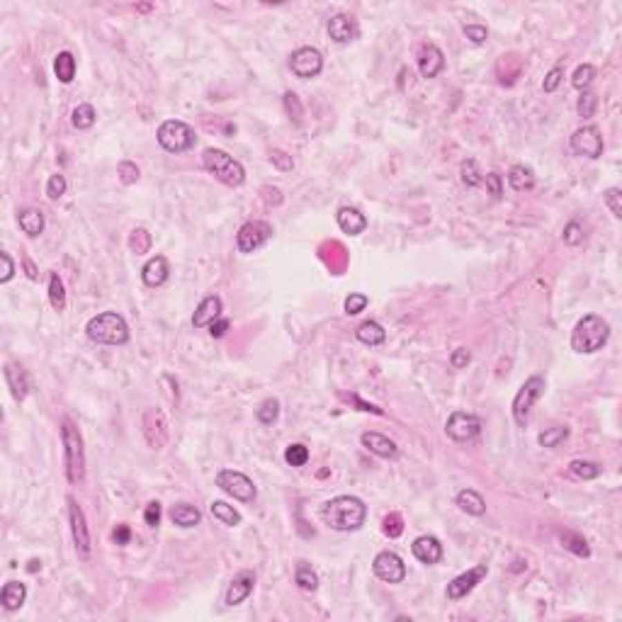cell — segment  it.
Masks as SVG:
<instances>
[{
    "instance_id": "33",
    "label": "cell",
    "mask_w": 622,
    "mask_h": 622,
    "mask_svg": "<svg viewBox=\"0 0 622 622\" xmlns=\"http://www.w3.org/2000/svg\"><path fill=\"white\" fill-rule=\"evenodd\" d=\"M210 511H212V515H214L221 525H226V528H236V525L241 523V513L236 511L234 506L224 503V501H214L210 506Z\"/></svg>"
},
{
    "instance_id": "54",
    "label": "cell",
    "mask_w": 622,
    "mask_h": 622,
    "mask_svg": "<svg viewBox=\"0 0 622 622\" xmlns=\"http://www.w3.org/2000/svg\"><path fill=\"white\" fill-rule=\"evenodd\" d=\"M562 78H564V68H562V66H554V68L549 71L547 75H545L542 90H545V93H554V90L559 88V83H562Z\"/></svg>"
},
{
    "instance_id": "9",
    "label": "cell",
    "mask_w": 622,
    "mask_h": 622,
    "mask_svg": "<svg viewBox=\"0 0 622 622\" xmlns=\"http://www.w3.org/2000/svg\"><path fill=\"white\" fill-rule=\"evenodd\" d=\"M321 68H324V56L314 46H302V49H297L289 56V71L302 80L316 78L321 73Z\"/></svg>"
},
{
    "instance_id": "58",
    "label": "cell",
    "mask_w": 622,
    "mask_h": 622,
    "mask_svg": "<svg viewBox=\"0 0 622 622\" xmlns=\"http://www.w3.org/2000/svg\"><path fill=\"white\" fill-rule=\"evenodd\" d=\"M469 360H472L469 350L467 348H457L452 353V358H450V365H452V367H457V369H462V367H467V365H469Z\"/></svg>"
},
{
    "instance_id": "4",
    "label": "cell",
    "mask_w": 622,
    "mask_h": 622,
    "mask_svg": "<svg viewBox=\"0 0 622 622\" xmlns=\"http://www.w3.org/2000/svg\"><path fill=\"white\" fill-rule=\"evenodd\" d=\"M61 443H64V462H66V477L71 484L83 482L85 477V450L80 430L73 426L71 419L61 421Z\"/></svg>"
},
{
    "instance_id": "26",
    "label": "cell",
    "mask_w": 622,
    "mask_h": 622,
    "mask_svg": "<svg viewBox=\"0 0 622 622\" xmlns=\"http://www.w3.org/2000/svg\"><path fill=\"white\" fill-rule=\"evenodd\" d=\"M25 598H27V586L20 581H8L6 586H3V593H0V603H3V607L10 612L20 610Z\"/></svg>"
},
{
    "instance_id": "28",
    "label": "cell",
    "mask_w": 622,
    "mask_h": 622,
    "mask_svg": "<svg viewBox=\"0 0 622 622\" xmlns=\"http://www.w3.org/2000/svg\"><path fill=\"white\" fill-rule=\"evenodd\" d=\"M170 520L175 525H180V528H194L202 520V513L194 506H190V503H175L170 508Z\"/></svg>"
},
{
    "instance_id": "56",
    "label": "cell",
    "mask_w": 622,
    "mask_h": 622,
    "mask_svg": "<svg viewBox=\"0 0 622 622\" xmlns=\"http://www.w3.org/2000/svg\"><path fill=\"white\" fill-rule=\"evenodd\" d=\"M144 520L149 528H156L161 523V503L158 501H151L149 506L144 508Z\"/></svg>"
},
{
    "instance_id": "7",
    "label": "cell",
    "mask_w": 622,
    "mask_h": 622,
    "mask_svg": "<svg viewBox=\"0 0 622 622\" xmlns=\"http://www.w3.org/2000/svg\"><path fill=\"white\" fill-rule=\"evenodd\" d=\"M545 389H547V382H545L542 377H538V374L530 377V379H525L523 387L518 389L515 399H513V419H515V423L520 426V428L528 423L530 408H533L535 401L542 396Z\"/></svg>"
},
{
    "instance_id": "23",
    "label": "cell",
    "mask_w": 622,
    "mask_h": 622,
    "mask_svg": "<svg viewBox=\"0 0 622 622\" xmlns=\"http://www.w3.org/2000/svg\"><path fill=\"white\" fill-rule=\"evenodd\" d=\"M445 66V56L443 51L438 49L435 44H426L419 54V71L423 78H435V75L443 71Z\"/></svg>"
},
{
    "instance_id": "16",
    "label": "cell",
    "mask_w": 622,
    "mask_h": 622,
    "mask_svg": "<svg viewBox=\"0 0 622 622\" xmlns=\"http://www.w3.org/2000/svg\"><path fill=\"white\" fill-rule=\"evenodd\" d=\"M141 426H144L146 443H149L154 450L163 448L165 440H168V423H165L163 413H161L158 408H149V411L144 413V423Z\"/></svg>"
},
{
    "instance_id": "8",
    "label": "cell",
    "mask_w": 622,
    "mask_h": 622,
    "mask_svg": "<svg viewBox=\"0 0 622 622\" xmlns=\"http://www.w3.org/2000/svg\"><path fill=\"white\" fill-rule=\"evenodd\" d=\"M217 486L224 493H229L231 498L244 503L255 501V496H258V488H255L253 479L246 477L244 472H236V469H221L217 474Z\"/></svg>"
},
{
    "instance_id": "41",
    "label": "cell",
    "mask_w": 622,
    "mask_h": 622,
    "mask_svg": "<svg viewBox=\"0 0 622 622\" xmlns=\"http://www.w3.org/2000/svg\"><path fill=\"white\" fill-rule=\"evenodd\" d=\"M255 416H258V421L263 426H273L280 416V401L277 399H265L258 411H255Z\"/></svg>"
},
{
    "instance_id": "3",
    "label": "cell",
    "mask_w": 622,
    "mask_h": 622,
    "mask_svg": "<svg viewBox=\"0 0 622 622\" xmlns=\"http://www.w3.org/2000/svg\"><path fill=\"white\" fill-rule=\"evenodd\" d=\"M607 338H610V326H607V321L598 314H588L574 326L571 348L576 350V353L591 355V353H598V350L607 343Z\"/></svg>"
},
{
    "instance_id": "57",
    "label": "cell",
    "mask_w": 622,
    "mask_h": 622,
    "mask_svg": "<svg viewBox=\"0 0 622 622\" xmlns=\"http://www.w3.org/2000/svg\"><path fill=\"white\" fill-rule=\"evenodd\" d=\"M484 183H486V190L491 192L493 199H498L503 194V183H501V175L498 173H488L486 178H484Z\"/></svg>"
},
{
    "instance_id": "13",
    "label": "cell",
    "mask_w": 622,
    "mask_h": 622,
    "mask_svg": "<svg viewBox=\"0 0 622 622\" xmlns=\"http://www.w3.org/2000/svg\"><path fill=\"white\" fill-rule=\"evenodd\" d=\"M571 151L581 158H601L603 156V136L596 127L586 125L571 134Z\"/></svg>"
},
{
    "instance_id": "11",
    "label": "cell",
    "mask_w": 622,
    "mask_h": 622,
    "mask_svg": "<svg viewBox=\"0 0 622 622\" xmlns=\"http://www.w3.org/2000/svg\"><path fill=\"white\" fill-rule=\"evenodd\" d=\"M66 503H68V520H71V535H73L75 552H78L80 559H90V530H88V523H85L83 508L75 503L73 496L66 498Z\"/></svg>"
},
{
    "instance_id": "32",
    "label": "cell",
    "mask_w": 622,
    "mask_h": 622,
    "mask_svg": "<svg viewBox=\"0 0 622 622\" xmlns=\"http://www.w3.org/2000/svg\"><path fill=\"white\" fill-rule=\"evenodd\" d=\"M54 73H56V78H59L64 85L73 83V78H75V59H73V54H71V51H61V54H56V59H54Z\"/></svg>"
},
{
    "instance_id": "55",
    "label": "cell",
    "mask_w": 622,
    "mask_h": 622,
    "mask_svg": "<svg viewBox=\"0 0 622 622\" xmlns=\"http://www.w3.org/2000/svg\"><path fill=\"white\" fill-rule=\"evenodd\" d=\"M384 533H387L389 538H399V535L403 533L401 515H396V513H392V515H387V518H384Z\"/></svg>"
},
{
    "instance_id": "49",
    "label": "cell",
    "mask_w": 622,
    "mask_h": 622,
    "mask_svg": "<svg viewBox=\"0 0 622 622\" xmlns=\"http://www.w3.org/2000/svg\"><path fill=\"white\" fill-rule=\"evenodd\" d=\"M270 163H273L277 170H282V173H289V170L294 168L292 156H289L287 151H282V149H273V151H270Z\"/></svg>"
},
{
    "instance_id": "27",
    "label": "cell",
    "mask_w": 622,
    "mask_h": 622,
    "mask_svg": "<svg viewBox=\"0 0 622 622\" xmlns=\"http://www.w3.org/2000/svg\"><path fill=\"white\" fill-rule=\"evenodd\" d=\"M17 224H20V229L25 231L27 236H39L42 231H44V212L42 210H35V207H30V210H22L20 214H17Z\"/></svg>"
},
{
    "instance_id": "22",
    "label": "cell",
    "mask_w": 622,
    "mask_h": 622,
    "mask_svg": "<svg viewBox=\"0 0 622 622\" xmlns=\"http://www.w3.org/2000/svg\"><path fill=\"white\" fill-rule=\"evenodd\" d=\"M336 219H338L340 231L348 236H358L367 229V217H365L358 207H340Z\"/></svg>"
},
{
    "instance_id": "34",
    "label": "cell",
    "mask_w": 622,
    "mask_h": 622,
    "mask_svg": "<svg viewBox=\"0 0 622 622\" xmlns=\"http://www.w3.org/2000/svg\"><path fill=\"white\" fill-rule=\"evenodd\" d=\"M294 581H297V586L304 588V591H316V588H319V574L309 567L307 562H299L297 571H294Z\"/></svg>"
},
{
    "instance_id": "14",
    "label": "cell",
    "mask_w": 622,
    "mask_h": 622,
    "mask_svg": "<svg viewBox=\"0 0 622 622\" xmlns=\"http://www.w3.org/2000/svg\"><path fill=\"white\" fill-rule=\"evenodd\" d=\"M372 571L387 583H401L406 578V564L396 552H379L372 562Z\"/></svg>"
},
{
    "instance_id": "59",
    "label": "cell",
    "mask_w": 622,
    "mask_h": 622,
    "mask_svg": "<svg viewBox=\"0 0 622 622\" xmlns=\"http://www.w3.org/2000/svg\"><path fill=\"white\" fill-rule=\"evenodd\" d=\"M0 260H3V275H0V282H10V277L15 275V263H12L10 253H0Z\"/></svg>"
},
{
    "instance_id": "15",
    "label": "cell",
    "mask_w": 622,
    "mask_h": 622,
    "mask_svg": "<svg viewBox=\"0 0 622 622\" xmlns=\"http://www.w3.org/2000/svg\"><path fill=\"white\" fill-rule=\"evenodd\" d=\"M488 569L486 564H479V567L469 569V571L459 574L457 578H452V581L448 583V598L450 601H462L467 593H472L474 588H477V583H482V578H486Z\"/></svg>"
},
{
    "instance_id": "48",
    "label": "cell",
    "mask_w": 622,
    "mask_h": 622,
    "mask_svg": "<svg viewBox=\"0 0 622 622\" xmlns=\"http://www.w3.org/2000/svg\"><path fill=\"white\" fill-rule=\"evenodd\" d=\"M367 304H369L367 294H360V292L350 294V297L345 299V314H348V316H358L360 311H365V309H367Z\"/></svg>"
},
{
    "instance_id": "25",
    "label": "cell",
    "mask_w": 622,
    "mask_h": 622,
    "mask_svg": "<svg viewBox=\"0 0 622 622\" xmlns=\"http://www.w3.org/2000/svg\"><path fill=\"white\" fill-rule=\"evenodd\" d=\"M6 382L17 401H22V399L30 394V379H27V372L20 367V365H15V363L6 365Z\"/></svg>"
},
{
    "instance_id": "10",
    "label": "cell",
    "mask_w": 622,
    "mask_h": 622,
    "mask_svg": "<svg viewBox=\"0 0 622 622\" xmlns=\"http://www.w3.org/2000/svg\"><path fill=\"white\" fill-rule=\"evenodd\" d=\"M270 236H273V226L268 221H248L236 234V248L239 253H255L268 244Z\"/></svg>"
},
{
    "instance_id": "31",
    "label": "cell",
    "mask_w": 622,
    "mask_h": 622,
    "mask_svg": "<svg viewBox=\"0 0 622 622\" xmlns=\"http://www.w3.org/2000/svg\"><path fill=\"white\" fill-rule=\"evenodd\" d=\"M457 506L469 515H484L486 513V501L482 498V493H477L474 488H462L457 493Z\"/></svg>"
},
{
    "instance_id": "51",
    "label": "cell",
    "mask_w": 622,
    "mask_h": 622,
    "mask_svg": "<svg viewBox=\"0 0 622 622\" xmlns=\"http://www.w3.org/2000/svg\"><path fill=\"white\" fill-rule=\"evenodd\" d=\"M284 110H287V115L292 117L294 122H302V117H304V107H302V102H299V98L294 93H284Z\"/></svg>"
},
{
    "instance_id": "17",
    "label": "cell",
    "mask_w": 622,
    "mask_h": 622,
    "mask_svg": "<svg viewBox=\"0 0 622 622\" xmlns=\"http://www.w3.org/2000/svg\"><path fill=\"white\" fill-rule=\"evenodd\" d=\"M411 552L421 564H438L443 559V545L433 535H421V538L413 540Z\"/></svg>"
},
{
    "instance_id": "61",
    "label": "cell",
    "mask_w": 622,
    "mask_h": 622,
    "mask_svg": "<svg viewBox=\"0 0 622 622\" xmlns=\"http://www.w3.org/2000/svg\"><path fill=\"white\" fill-rule=\"evenodd\" d=\"M129 538H131V530H129V525H117L115 528V533H112V540H115L117 545H127L129 542Z\"/></svg>"
},
{
    "instance_id": "35",
    "label": "cell",
    "mask_w": 622,
    "mask_h": 622,
    "mask_svg": "<svg viewBox=\"0 0 622 622\" xmlns=\"http://www.w3.org/2000/svg\"><path fill=\"white\" fill-rule=\"evenodd\" d=\"M95 120H98L95 107L88 105V102H83V105H78L73 112H71V122H73L75 129H90V127L95 125Z\"/></svg>"
},
{
    "instance_id": "18",
    "label": "cell",
    "mask_w": 622,
    "mask_h": 622,
    "mask_svg": "<svg viewBox=\"0 0 622 622\" xmlns=\"http://www.w3.org/2000/svg\"><path fill=\"white\" fill-rule=\"evenodd\" d=\"M255 588V574L253 571H241L234 576V581L229 583V588H226V605H241V603L246 601V598L253 593Z\"/></svg>"
},
{
    "instance_id": "44",
    "label": "cell",
    "mask_w": 622,
    "mask_h": 622,
    "mask_svg": "<svg viewBox=\"0 0 622 622\" xmlns=\"http://www.w3.org/2000/svg\"><path fill=\"white\" fill-rule=\"evenodd\" d=\"M129 248L134 250L136 255L149 253V248H151V234H149V231H146V229H134V231H131Z\"/></svg>"
},
{
    "instance_id": "21",
    "label": "cell",
    "mask_w": 622,
    "mask_h": 622,
    "mask_svg": "<svg viewBox=\"0 0 622 622\" xmlns=\"http://www.w3.org/2000/svg\"><path fill=\"white\" fill-rule=\"evenodd\" d=\"M363 445L365 450H369L372 455H377V457L382 459H396L399 457V445L394 443L392 438H387V435L382 433H374V430H367V433H363Z\"/></svg>"
},
{
    "instance_id": "36",
    "label": "cell",
    "mask_w": 622,
    "mask_h": 622,
    "mask_svg": "<svg viewBox=\"0 0 622 622\" xmlns=\"http://www.w3.org/2000/svg\"><path fill=\"white\" fill-rule=\"evenodd\" d=\"M49 302L56 311H64L66 307V292H64V282H61L59 273L49 275Z\"/></svg>"
},
{
    "instance_id": "50",
    "label": "cell",
    "mask_w": 622,
    "mask_h": 622,
    "mask_svg": "<svg viewBox=\"0 0 622 622\" xmlns=\"http://www.w3.org/2000/svg\"><path fill=\"white\" fill-rule=\"evenodd\" d=\"M562 239H564V244H569V246H578V244H581V241H583V226L578 224L576 219L569 221V224L564 226Z\"/></svg>"
},
{
    "instance_id": "45",
    "label": "cell",
    "mask_w": 622,
    "mask_h": 622,
    "mask_svg": "<svg viewBox=\"0 0 622 622\" xmlns=\"http://www.w3.org/2000/svg\"><path fill=\"white\" fill-rule=\"evenodd\" d=\"M459 173H462V183L467 185V187H479V185L484 183V178L479 175V170H477V163H474L472 158L464 161L462 168H459Z\"/></svg>"
},
{
    "instance_id": "5",
    "label": "cell",
    "mask_w": 622,
    "mask_h": 622,
    "mask_svg": "<svg viewBox=\"0 0 622 622\" xmlns=\"http://www.w3.org/2000/svg\"><path fill=\"white\" fill-rule=\"evenodd\" d=\"M202 165L207 173L214 175L219 183L229 185V187H239L246 180V168L236 158H231L226 151L221 149H207L202 154Z\"/></svg>"
},
{
    "instance_id": "30",
    "label": "cell",
    "mask_w": 622,
    "mask_h": 622,
    "mask_svg": "<svg viewBox=\"0 0 622 622\" xmlns=\"http://www.w3.org/2000/svg\"><path fill=\"white\" fill-rule=\"evenodd\" d=\"M355 336H358V340L365 345H382L384 340H387V331H384L382 324H377V321H363V324L355 329Z\"/></svg>"
},
{
    "instance_id": "42",
    "label": "cell",
    "mask_w": 622,
    "mask_h": 622,
    "mask_svg": "<svg viewBox=\"0 0 622 622\" xmlns=\"http://www.w3.org/2000/svg\"><path fill=\"white\" fill-rule=\"evenodd\" d=\"M569 469H571V474H576L578 479H596L598 474H601V464L588 462V459H574V462L569 464Z\"/></svg>"
},
{
    "instance_id": "29",
    "label": "cell",
    "mask_w": 622,
    "mask_h": 622,
    "mask_svg": "<svg viewBox=\"0 0 622 622\" xmlns=\"http://www.w3.org/2000/svg\"><path fill=\"white\" fill-rule=\"evenodd\" d=\"M508 185H511L515 192H528V190L535 187V173L528 165H513L508 170Z\"/></svg>"
},
{
    "instance_id": "40",
    "label": "cell",
    "mask_w": 622,
    "mask_h": 622,
    "mask_svg": "<svg viewBox=\"0 0 622 622\" xmlns=\"http://www.w3.org/2000/svg\"><path fill=\"white\" fill-rule=\"evenodd\" d=\"M596 107H598V95L591 93V90H583L581 98L576 102V112L581 120H591L596 115Z\"/></svg>"
},
{
    "instance_id": "53",
    "label": "cell",
    "mask_w": 622,
    "mask_h": 622,
    "mask_svg": "<svg viewBox=\"0 0 622 622\" xmlns=\"http://www.w3.org/2000/svg\"><path fill=\"white\" fill-rule=\"evenodd\" d=\"M464 37L472 44H484L488 39V30L484 25H464Z\"/></svg>"
},
{
    "instance_id": "19",
    "label": "cell",
    "mask_w": 622,
    "mask_h": 622,
    "mask_svg": "<svg viewBox=\"0 0 622 622\" xmlns=\"http://www.w3.org/2000/svg\"><path fill=\"white\" fill-rule=\"evenodd\" d=\"M329 37L336 42V44H350V42L358 37V25H355V20L350 15H345V12H338V15H333L329 20Z\"/></svg>"
},
{
    "instance_id": "20",
    "label": "cell",
    "mask_w": 622,
    "mask_h": 622,
    "mask_svg": "<svg viewBox=\"0 0 622 622\" xmlns=\"http://www.w3.org/2000/svg\"><path fill=\"white\" fill-rule=\"evenodd\" d=\"M221 316V299L217 294H210V297H204L202 302L197 304L192 314V326L194 329H207L212 326L217 319Z\"/></svg>"
},
{
    "instance_id": "2",
    "label": "cell",
    "mask_w": 622,
    "mask_h": 622,
    "mask_svg": "<svg viewBox=\"0 0 622 622\" xmlns=\"http://www.w3.org/2000/svg\"><path fill=\"white\" fill-rule=\"evenodd\" d=\"M85 333L93 343L100 345H125L129 340V326L117 311H102L88 321Z\"/></svg>"
},
{
    "instance_id": "37",
    "label": "cell",
    "mask_w": 622,
    "mask_h": 622,
    "mask_svg": "<svg viewBox=\"0 0 622 622\" xmlns=\"http://www.w3.org/2000/svg\"><path fill=\"white\" fill-rule=\"evenodd\" d=\"M567 438H569L567 426H554V428H547L545 433L538 435V443L542 445V448H557V445H562Z\"/></svg>"
},
{
    "instance_id": "38",
    "label": "cell",
    "mask_w": 622,
    "mask_h": 622,
    "mask_svg": "<svg viewBox=\"0 0 622 622\" xmlns=\"http://www.w3.org/2000/svg\"><path fill=\"white\" fill-rule=\"evenodd\" d=\"M593 80H596V66H591V64H581L576 71H574L571 83H574V88L581 90V93H583V90L591 88Z\"/></svg>"
},
{
    "instance_id": "46",
    "label": "cell",
    "mask_w": 622,
    "mask_h": 622,
    "mask_svg": "<svg viewBox=\"0 0 622 622\" xmlns=\"http://www.w3.org/2000/svg\"><path fill=\"white\" fill-rule=\"evenodd\" d=\"M603 199H605L607 210L612 212V217H615V219H620V217H622V190H620V187H610V190H605Z\"/></svg>"
},
{
    "instance_id": "60",
    "label": "cell",
    "mask_w": 622,
    "mask_h": 622,
    "mask_svg": "<svg viewBox=\"0 0 622 622\" xmlns=\"http://www.w3.org/2000/svg\"><path fill=\"white\" fill-rule=\"evenodd\" d=\"M229 326H231L229 319H221V316H219V319H217L214 324L210 326V336H212V338H224L226 331H229Z\"/></svg>"
},
{
    "instance_id": "24",
    "label": "cell",
    "mask_w": 622,
    "mask_h": 622,
    "mask_svg": "<svg viewBox=\"0 0 622 622\" xmlns=\"http://www.w3.org/2000/svg\"><path fill=\"white\" fill-rule=\"evenodd\" d=\"M168 273H170L168 260H165L163 255H154V258L144 265V270H141V277H144L146 287H161V284L168 280Z\"/></svg>"
},
{
    "instance_id": "12",
    "label": "cell",
    "mask_w": 622,
    "mask_h": 622,
    "mask_svg": "<svg viewBox=\"0 0 622 622\" xmlns=\"http://www.w3.org/2000/svg\"><path fill=\"white\" fill-rule=\"evenodd\" d=\"M482 430V421L467 411H455L450 413L448 423H445V433L455 440V443H467V440L477 438Z\"/></svg>"
},
{
    "instance_id": "39",
    "label": "cell",
    "mask_w": 622,
    "mask_h": 622,
    "mask_svg": "<svg viewBox=\"0 0 622 622\" xmlns=\"http://www.w3.org/2000/svg\"><path fill=\"white\" fill-rule=\"evenodd\" d=\"M559 540H562V545L569 549V552L578 554V557H588V554H591V549H588L586 540H583L581 535H576V533H562V535H559Z\"/></svg>"
},
{
    "instance_id": "6",
    "label": "cell",
    "mask_w": 622,
    "mask_h": 622,
    "mask_svg": "<svg viewBox=\"0 0 622 622\" xmlns=\"http://www.w3.org/2000/svg\"><path fill=\"white\" fill-rule=\"evenodd\" d=\"M158 144L163 146L168 154H183V151H190L197 141L192 127L185 125L180 120H165L163 125L158 127V134H156Z\"/></svg>"
},
{
    "instance_id": "62",
    "label": "cell",
    "mask_w": 622,
    "mask_h": 622,
    "mask_svg": "<svg viewBox=\"0 0 622 622\" xmlns=\"http://www.w3.org/2000/svg\"><path fill=\"white\" fill-rule=\"evenodd\" d=\"M22 265H25V270H27V277H30V280H37V268H35V265H32V260L27 258V255H25V258H22Z\"/></svg>"
},
{
    "instance_id": "47",
    "label": "cell",
    "mask_w": 622,
    "mask_h": 622,
    "mask_svg": "<svg viewBox=\"0 0 622 622\" xmlns=\"http://www.w3.org/2000/svg\"><path fill=\"white\" fill-rule=\"evenodd\" d=\"M66 194V178L61 173L51 175L49 183H46V197L51 199V202H56V199H61Z\"/></svg>"
},
{
    "instance_id": "52",
    "label": "cell",
    "mask_w": 622,
    "mask_h": 622,
    "mask_svg": "<svg viewBox=\"0 0 622 622\" xmlns=\"http://www.w3.org/2000/svg\"><path fill=\"white\" fill-rule=\"evenodd\" d=\"M117 173H120V180L125 185H134L136 180H139V168H136V163H131V161H122V163L117 165Z\"/></svg>"
},
{
    "instance_id": "43",
    "label": "cell",
    "mask_w": 622,
    "mask_h": 622,
    "mask_svg": "<svg viewBox=\"0 0 622 622\" xmlns=\"http://www.w3.org/2000/svg\"><path fill=\"white\" fill-rule=\"evenodd\" d=\"M284 459H287V464H292V467H304V464L309 462V448L302 443L289 445V448L284 450Z\"/></svg>"
},
{
    "instance_id": "1",
    "label": "cell",
    "mask_w": 622,
    "mask_h": 622,
    "mask_svg": "<svg viewBox=\"0 0 622 622\" xmlns=\"http://www.w3.org/2000/svg\"><path fill=\"white\" fill-rule=\"evenodd\" d=\"M321 518L329 528L338 533H353L360 530L367 518V506L358 496H336L321 506Z\"/></svg>"
}]
</instances>
